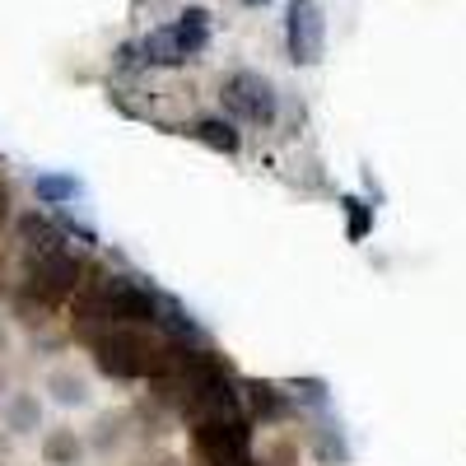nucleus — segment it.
<instances>
[{
	"mask_svg": "<svg viewBox=\"0 0 466 466\" xmlns=\"http://www.w3.org/2000/svg\"><path fill=\"white\" fill-rule=\"evenodd\" d=\"M80 285H85V261L75 257V252L56 248V252H37V257H28L24 294H28V299H37L43 308H52V303L70 299Z\"/></svg>",
	"mask_w": 466,
	"mask_h": 466,
	"instance_id": "20e7f679",
	"label": "nucleus"
},
{
	"mask_svg": "<svg viewBox=\"0 0 466 466\" xmlns=\"http://www.w3.org/2000/svg\"><path fill=\"white\" fill-rule=\"evenodd\" d=\"M136 47H140V61H145V66H164V70H173V66H182V61H187V56H182V47H177L173 24H168V28L145 33Z\"/></svg>",
	"mask_w": 466,
	"mask_h": 466,
	"instance_id": "6e6552de",
	"label": "nucleus"
},
{
	"mask_svg": "<svg viewBox=\"0 0 466 466\" xmlns=\"http://www.w3.org/2000/svg\"><path fill=\"white\" fill-rule=\"evenodd\" d=\"M289 401H313V406H322V401H327V382H322V378H303V382L294 378V382H289Z\"/></svg>",
	"mask_w": 466,
	"mask_h": 466,
	"instance_id": "f3484780",
	"label": "nucleus"
},
{
	"mask_svg": "<svg viewBox=\"0 0 466 466\" xmlns=\"http://www.w3.org/2000/svg\"><path fill=\"white\" fill-rule=\"evenodd\" d=\"M191 443H197V461L201 466H257V457H252V430H248L243 415L197 420Z\"/></svg>",
	"mask_w": 466,
	"mask_h": 466,
	"instance_id": "7ed1b4c3",
	"label": "nucleus"
},
{
	"mask_svg": "<svg viewBox=\"0 0 466 466\" xmlns=\"http://www.w3.org/2000/svg\"><path fill=\"white\" fill-rule=\"evenodd\" d=\"M94 360L107 378H159L168 369V340H154L140 327H107L94 336Z\"/></svg>",
	"mask_w": 466,
	"mask_h": 466,
	"instance_id": "f03ea898",
	"label": "nucleus"
},
{
	"mask_svg": "<svg viewBox=\"0 0 466 466\" xmlns=\"http://www.w3.org/2000/svg\"><path fill=\"white\" fill-rule=\"evenodd\" d=\"M243 5H252V10H261V5H270V0H243Z\"/></svg>",
	"mask_w": 466,
	"mask_h": 466,
	"instance_id": "aec40b11",
	"label": "nucleus"
},
{
	"mask_svg": "<svg viewBox=\"0 0 466 466\" xmlns=\"http://www.w3.org/2000/svg\"><path fill=\"white\" fill-rule=\"evenodd\" d=\"M19 238H24V248H28V257H37V252H56V248H66V233H61L56 224H47L43 215H24V219H19Z\"/></svg>",
	"mask_w": 466,
	"mask_h": 466,
	"instance_id": "1a4fd4ad",
	"label": "nucleus"
},
{
	"mask_svg": "<svg viewBox=\"0 0 466 466\" xmlns=\"http://www.w3.org/2000/svg\"><path fill=\"white\" fill-rule=\"evenodd\" d=\"M219 98H224V112L233 116V122H248V127H270V122H276V112H280L276 85H270L266 75H257V70L228 75Z\"/></svg>",
	"mask_w": 466,
	"mask_h": 466,
	"instance_id": "39448f33",
	"label": "nucleus"
},
{
	"mask_svg": "<svg viewBox=\"0 0 466 466\" xmlns=\"http://www.w3.org/2000/svg\"><path fill=\"white\" fill-rule=\"evenodd\" d=\"M173 33H177V47H182L187 61H191V56H201V52L210 47V10H201V5L182 10L177 24H173Z\"/></svg>",
	"mask_w": 466,
	"mask_h": 466,
	"instance_id": "0eeeda50",
	"label": "nucleus"
},
{
	"mask_svg": "<svg viewBox=\"0 0 466 466\" xmlns=\"http://www.w3.org/2000/svg\"><path fill=\"white\" fill-rule=\"evenodd\" d=\"M37 420H43V406H37V397L19 392V397H10V401H5V430L28 434V430H37Z\"/></svg>",
	"mask_w": 466,
	"mask_h": 466,
	"instance_id": "f8f14e48",
	"label": "nucleus"
},
{
	"mask_svg": "<svg viewBox=\"0 0 466 466\" xmlns=\"http://www.w3.org/2000/svg\"><path fill=\"white\" fill-rule=\"evenodd\" d=\"M159 299L164 294H154L149 285H140L131 276H107L103 285H94L75 299V318L103 322V327H154Z\"/></svg>",
	"mask_w": 466,
	"mask_h": 466,
	"instance_id": "f257e3e1",
	"label": "nucleus"
},
{
	"mask_svg": "<svg viewBox=\"0 0 466 466\" xmlns=\"http://www.w3.org/2000/svg\"><path fill=\"white\" fill-rule=\"evenodd\" d=\"M116 66H122V70H140V66H145V61H140V47H136V43L116 47Z\"/></svg>",
	"mask_w": 466,
	"mask_h": 466,
	"instance_id": "a211bd4d",
	"label": "nucleus"
},
{
	"mask_svg": "<svg viewBox=\"0 0 466 466\" xmlns=\"http://www.w3.org/2000/svg\"><path fill=\"white\" fill-rule=\"evenodd\" d=\"M52 392H56V401H66V406H80V401H85V382L70 378V373H52Z\"/></svg>",
	"mask_w": 466,
	"mask_h": 466,
	"instance_id": "dca6fc26",
	"label": "nucleus"
},
{
	"mask_svg": "<svg viewBox=\"0 0 466 466\" xmlns=\"http://www.w3.org/2000/svg\"><path fill=\"white\" fill-rule=\"evenodd\" d=\"M248 392H252V406L261 410V420H280V415H289V406H294L276 382H248Z\"/></svg>",
	"mask_w": 466,
	"mask_h": 466,
	"instance_id": "ddd939ff",
	"label": "nucleus"
},
{
	"mask_svg": "<svg viewBox=\"0 0 466 466\" xmlns=\"http://www.w3.org/2000/svg\"><path fill=\"white\" fill-rule=\"evenodd\" d=\"M5 215H10V191L0 187V224H5Z\"/></svg>",
	"mask_w": 466,
	"mask_h": 466,
	"instance_id": "6ab92c4d",
	"label": "nucleus"
},
{
	"mask_svg": "<svg viewBox=\"0 0 466 466\" xmlns=\"http://www.w3.org/2000/svg\"><path fill=\"white\" fill-rule=\"evenodd\" d=\"M340 206H345V215H350V228H345V233H350V243H360L364 233L373 228V210H369L364 201H355V197H345Z\"/></svg>",
	"mask_w": 466,
	"mask_h": 466,
	"instance_id": "2eb2a0df",
	"label": "nucleus"
},
{
	"mask_svg": "<svg viewBox=\"0 0 466 466\" xmlns=\"http://www.w3.org/2000/svg\"><path fill=\"white\" fill-rule=\"evenodd\" d=\"M285 47L294 66H318L327 52V19L318 0H289L285 10Z\"/></svg>",
	"mask_w": 466,
	"mask_h": 466,
	"instance_id": "423d86ee",
	"label": "nucleus"
},
{
	"mask_svg": "<svg viewBox=\"0 0 466 466\" xmlns=\"http://www.w3.org/2000/svg\"><path fill=\"white\" fill-rule=\"evenodd\" d=\"M191 136H197L201 145L219 149V154H238L243 136L233 131V122H224V116H201V122H191Z\"/></svg>",
	"mask_w": 466,
	"mask_h": 466,
	"instance_id": "9b49d317",
	"label": "nucleus"
},
{
	"mask_svg": "<svg viewBox=\"0 0 466 466\" xmlns=\"http://www.w3.org/2000/svg\"><path fill=\"white\" fill-rule=\"evenodd\" d=\"M43 457H47V466H75V457H80V439H75V430H56V434H47Z\"/></svg>",
	"mask_w": 466,
	"mask_h": 466,
	"instance_id": "4468645a",
	"label": "nucleus"
},
{
	"mask_svg": "<svg viewBox=\"0 0 466 466\" xmlns=\"http://www.w3.org/2000/svg\"><path fill=\"white\" fill-rule=\"evenodd\" d=\"M33 197L37 206H66L80 197V177H70V173H37L33 177Z\"/></svg>",
	"mask_w": 466,
	"mask_h": 466,
	"instance_id": "9d476101",
	"label": "nucleus"
}]
</instances>
